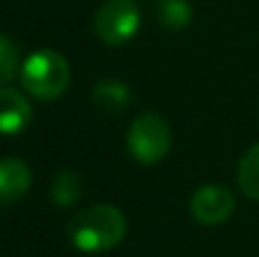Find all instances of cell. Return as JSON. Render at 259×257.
<instances>
[{"label": "cell", "instance_id": "obj_1", "mask_svg": "<svg viewBox=\"0 0 259 257\" xmlns=\"http://www.w3.org/2000/svg\"><path fill=\"white\" fill-rule=\"evenodd\" d=\"M127 217L107 203L80 209L68 223V239L82 253H105L125 239Z\"/></svg>", "mask_w": 259, "mask_h": 257}, {"label": "cell", "instance_id": "obj_2", "mask_svg": "<svg viewBox=\"0 0 259 257\" xmlns=\"http://www.w3.org/2000/svg\"><path fill=\"white\" fill-rule=\"evenodd\" d=\"M21 82L32 98L55 100L71 82V66L57 50L41 48L23 62Z\"/></svg>", "mask_w": 259, "mask_h": 257}, {"label": "cell", "instance_id": "obj_3", "mask_svg": "<svg viewBox=\"0 0 259 257\" xmlns=\"http://www.w3.org/2000/svg\"><path fill=\"white\" fill-rule=\"evenodd\" d=\"M173 144L170 125L161 114L143 112L132 121L127 130V148L141 164H157L164 159Z\"/></svg>", "mask_w": 259, "mask_h": 257}, {"label": "cell", "instance_id": "obj_4", "mask_svg": "<svg viewBox=\"0 0 259 257\" xmlns=\"http://www.w3.org/2000/svg\"><path fill=\"white\" fill-rule=\"evenodd\" d=\"M141 12L137 0H105L96 12L94 30L107 46H123L139 32Z\"/></svg>", "mask_w": 259, "mask_h": 257}, {"label": "cell", "instance_id": "obj_5", "mask_svg": "<svg viewBox=\"0 0 259 257\" xmlns=\"http://www.w3.org/2000/svg\"><path fill=\"white\" fill-rule=\"evenodd\" d=\"M234 194L223 185H202L189 200V212L202 226H221L234 212Z\"/></svg>", "mask_w": 259, "mask_h": 257}, {"label": "cell", "instance_id": "obj_6", "mask_svg": "<svg viewBox=\"0 0 259 257\" xmlns=\"http://www.w3.org/2000/svg\"><path fill=\"white\" fill-rule=\"evenodd\" d=\"M32 121V105L25 94L0 87V135H18Z\"/></svg>", "mask_w": 259, "mask_h": 257}, {"label": "cell", "instance_id": "obj_7", "mask_svg": "<svg viewBox=\"0 0 259 257\" xmlns=\"http://www.w3.org/2000/svg\"><path fill=\"white\" fill-rule=\"evenodd\" d=\"M32 187V168L21 157L0 159V205L21 200Z\"/></svg>", "mask_w": 259, "mask_h": 257}, {"label": "cell", "instance_id": "obj_8", "mask_svg": "<svg viewBox=\"0 0 259 257\" xmlns=\"http://www.w3.org/2000/svg\"><path fill=\"white\" fill-rule=\"evenodd\" d=\"M132 103V89L121 80H103L91 89V105L103 114H121Z\"/></svg>", "mask_w": 259, "mask_h": 257}, {"label": "cell", "instance_id": "obj_9", "mask_svg": "<svg viewBox=\"0 0 259 257\" xmlns=\"http://www.w3.org/2000/svg\"><path fill=\"white\" fill-rule=\"evenodd\" d=\"M155 16L166 30H184L193 21V7L189 0H157Z\"/></svg>", "mask_w": 259, "mask_h": 257}, {"label": "cell", "instance_id": "obj_10", "mask_svg": "<svg viewBox=\"0 0 259 257\" xmlns=\"http://www.w3.org/2000/svg\"><path fill=\"white\" fill-rule=\"evenodd\" d=\"M82 178L71 168H64L53 178L50 185V200L57 207H73L82 198Z\"/></svg>", "mask_w": 259, "mask_h": 257}, {"label": "cell", "instance_id": "obj_11", "mask_svg": "<svg viewBox=\"0 0 259 257\" xmlns=\"http://www.w3.org/2000/svg\"><path fill=\"white\" fill-rule=\"evenodd\" d=\"M237 182L246 198L259 203V144H252L239 159Z\"/></svg>", "mask_w": 259, "mask_h": 257}, {"label": "cell", "instance_id": "obj_12", "mask_svg": "<svg viewBox=\"0 0 259 257\" xmlns=\"http://www.w3.org/2000/svg\"><path fill=\"white\" fill-rule=\"evenodd\" d=\"M18 57H21L18 46L9 36L0 34V87L12 82L14 73L18 68Z\"/></svg>", "mask_w": 259, "mask_h": 257}]
</instances>
